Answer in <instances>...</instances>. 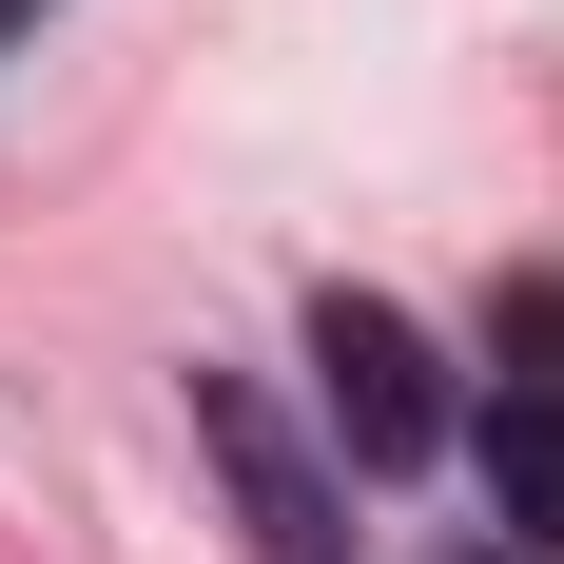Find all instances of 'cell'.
Wrapping results in <instances>:
<instances>
[{
  "instance_id": "cell-1",
  "label": "cell",
  "mask_w": 564,
  "mask_h": 564,
  "mask_svg": "<svg viewBox=\"0 0 564 564\" xmlns=\"http://www.w3.org/2000/svg\"><path fill=\"white\" fill-rule=\"evenodd\" d=\"M312 390H332V429H350L370 487H409V467L448 448V370H429V332H409L390 292H312Z\"/></svg>"
},
{
  "instance_id": "cell-2",
  "label": "cell",
  "mask_w": 564,
  "mask_h": 564,
  "mask_svg": "<svg viewBox=\"0 0 564 564\" xmlns=\"http://www.w3.org/2000/svg\"><path fill=\"white\" fill-rule=\"evenodd\" d=\"M195 448L234 467V507H253V545H273V564H350V487L273 429V390H253V370H195Z\"/></svg>"
},
{
  "instance_id": "cell-3",
  "label": "cell",
  "mask_w": 564,
  "mask_h": 564,
  "mask_svg": "<svg viewBox=\"0 0 564 564\" xmlns=\"http://www.w3.org/2000/svg\"><path fill=\"white\" fill-rule=\"evenodd\" d=\"M487 487L525 545H564V292H507V370H487Z\"/></svg>"
},
{
  "instance_id": "cell-4",
  "label": "cell",
  "mask_w": 564,
  "mask_h": 564,
  "mask_svg": "<svg viewBox=\"0 0 564 564\" xmlns=\"http://www.w3.org/2000/svg\"><path fill=\"white\" fill-rule=\"evenodd\" d=\"M0 20H40V0H0Z\"/></svg>"
}]
</instances>
